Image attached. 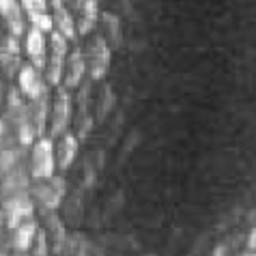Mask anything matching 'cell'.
Masks as SVG:
<instances>
[{"label": "cell", "instance_id": "obj_20", "mask_svg": "<svg viewBox=\"0 0 256 256\" xmlns=\"http://www.w3.org/2000/svg\"><path fill=\"white\" fill-rule=\"evenodd\" d=\"M34 250H32V256H50L48 252V234L46 232H41L37 234V239H34Z\"/></svg>", "mask_w": 256, "mask_h": 256}, {"label": "cell", "instance_id": "obj_6", "mask_svg": "<svg viewBox=\"0 0 256 256\" xmlns=\"http://www.w3.org/2000/svg\"><path fill=\"white\" fill-rule=\"evenodd\" d=\"M30 196H32L30 192H18V194H11L4 198L2 213H4V220H6V224H9V228L16 230L22 222L34 218V204H32Z\"/></svg>", "mask_w": 256, "mask_h": 256}, {"label": "cell", "instance_id": "obj_2", "mask_svg": "<svg viewBox=\"0 0 256 256\" xmlns=\"http://www.w3.org/2000/svg\"><path fill=\"white\" fill-rule=\"evenodd\" d=\"M9 116L13 118V125L18 130V140L22 146L34 144V136H39L37 125L32 120V110L30 106L22 102V97L18 95L16 88H11L9 93Z\"/></svg>", "mask_w": 256, "mask_h": 256}, {"label": "cell", "instance_id": "obj_1", "mask_svg": "<svg viewBox=\"0 0 256 256\" xmlns=\"http://www.w3.org/2000/svg\"><path fill=\"white\" fill-rule=\"evenodd\" d=\"M69 58V39L58 30L50 32V52H48V67H46V80L52 86H60L65 78V67Z\"/></svg>", "mask_w": 256, "mask_h": 256}, {"label": "cell", "instance_id": "obj_23", "mask_svg": "<svg viewBox=\"0 0 256 256\" xmlns=\"http://www.w3.org/2000/svg\"><path fill=\"white\" fill-rule=\"evenodd\" d=\"M234 256H256V252H252V250H246V252H239V254H234Z\"/></svg>", "mask_w": 256, "mask_h": 256}, {"label": "cell", "instance_id": "obj_14", "mask_svg": "<svg viewBox=\"0 0 256 256\" xmlns=\"http://www.w3.org/2000/svg\"><path fill=\"white\" fill-rule=\"evenodd\" d=\"M50 6H52V18H54L56 30L65 34L69 41H74L78 37V24H76V18L71 16V11H69V4L65 0H50Z\"/></svg>", "mask_w": 256, "mask_h": 256}, {"label": "cell", "instance_id": "obj_12", "mask_svg": "<svg viewBox=\"0 0 256 256\" xmlns=\"http://www.w3.org/2000/svg\"><path fill=\"white\" fill-rule=\"evenodd\" d=\"M86 69H88V60H86V56H84L82 48H74L69 52L67 67H65V78H62L65 86L69 90L80 86L82 80H84V76H86Z\"/></svg>", "mask_w": 256, "mask_h": 256}, {"label": "cell", "instance_id": "obj_15", "mask_svg": "<svg viewBox=\"0 0 256 256\" xmlns=\"http://www.w3.org/2000/svg\"><path fill=\"white\" fill-rule=\"evenodd\" d=\"M78 148H80V140L69 132L62 134L58 146H56V158H58V168L60 170H69V166L76 162Z\"/></svg>", "mask_w": 256, "mask_h": 256}, {"label": "cell", "instance_id": "obj_3", "mask_svg": "<svg viewBox=\"0 0 256 256\" xmlns=\"http://www.w3.org/2000/svg\"><path fill=\"white\" fill-rule=\"evenodd\" d=\"M58 166V158H56V146L52 136H41L34 140L32 151H30V174L34 179H50L54 176V170Z\"/></svg>", "mask_w": 256, "mask_h": 256}, {"label": "cell", "instance_id": "obj_25", "mask_svg": "<svg viewBox=\"0 0 256 256\" xmlns=\"http://www.w3.org/2000/svg\"><path fill=\"white\" fill-rule=\"evenodd\" d=\"M0 256H6V254H4V252H0Z\"/></svg>", "mask_w": 256, "mask_h": 256}, {"label": "cell", "instance_id": "obj_4", "mask_svg": "<svg viewBox=\"0 0 256 256\" xmlns=\"http://www.w3.org/2000/svg\"><path fill=\"white\" fill-rule=\"evenodd\" d=\"M71 114H74V99L69 95L67 86H56L52 112H50V136L58 138L67 134L71 125Z\"/></svg>", "mask_w": 256, "mask_h": 256}, {"label": "cell", "instance_id": "obj_8", "mask_svg": "<svg viewBox=\"0 0 256 256\" xmlns=\"http://www.w3.org/2000/svg\"><path fill=\"white\" fill-rule=\"evenodd\" d=\"M44 71H39L34 65H24L20 67V74H18V86L22 90V95L28 99V102H34V99L48 95V80H44Z\"/></svg>", "mask_w": 256, "mask_h": 256}, {"label": "cell", "instance_id": "obj_5", "mask_svg": "<svg viewBox=\"0 0 256 256\" xmlns=\"http://www.w3.org/2000/svg\"><path fill=\"white\" fill-rule=\"evenodd\" d=\"M88 74L90 80H104L110 71V62H112V46L104 34H95L93 41L88 46Z\"/></svg>", "mask_w": 256, "mask_h": 256}, {"label": "cell", "instance_id": "obj_16", "mask_svg": "<svg viewBox=\"0 0 256 256\" xmlns=\"http://www.w3.org/2000/svg\"><path fill=\"white\" fill-rule=\"evenodd\" d=\"M37 234H39V226L34 222V218L26 220V222H22L16 228V234H13V248H16L18 252H28L34 246Z\"/></svg>", "mask_w": 256, "mask_h": 256}, {"label": "cell", "instance_id": "obj_10", "mask_svg": "<svg viewBox=\"0 0 256 256\" xmlns=\"http://www.w3.org/2000/svg\"><path fill=\"white\" fill-rule=\"evenodd\" d=\"M26 13L22 6V0H0V18L4 26L9 28V34L13 37H22L26 32Z\"/></svg>", "mask_w": 256, "mask_h": 256}, {"label": "cell", "instance_id": "obj_19", "mask_svg": "<svg viewBox=\"0 0 256 256\" xmlns=\"http://www.w3.org/2000/svg\"><path fill=\"white\" fill-rule=\"evenodd\" d=\"M114 102H116L114 90H112L110 86H106V88H104V93H102V99H99V106H97V118L108 116V114H110V110L114 108Z\"/></svg>", "mask_w": 256, "mask_h": 256}, {"label": "cell", "instance_id": "obj_13", "mask_svg": "<svg viewBox=\"0 0 256 256\" xmlns=\"http://www.w3.org/2000/svg\"><path fill=\"white\" fill-rule=\"evenodd\" d=\"M71 9H76L78 13V34H88L93 28L99 24V4L97 0H74Z\"/></svg>", "mask_w": 256, "mask_h": 256}, {"label": "cell", "instance_id": "obj_7", "mask_svg": "<svg viewBox=\"0 0 256 256\" xmlns=\"http://www.w3.org/2000/svg\"><path fill=\"white\" fill-rule=\"evenodd\" d=\"M30 194L34 196L41 207H46L48 211L58 209V204L62 202L67 190H65V181L60 176H50V179H39V183H34L30 188Z\"/></svg>", "mask_w": 256, "mask_h": 256}, {"label": "cell", "instance_id": "obj_22", "mask_svg": "<svg viewBox=\"0 0 256 256\" xmlns=\"http://www.w3.org/2000/svg\"><path fill=\"white\" fill-rule=\"evenodd\" d=\"M246 250L256 252V226L250 232H248V237H246Z\"/></svg>", "mask_w": 256, "mask_h": 256}, {"label": "cell", "instance_id": "obj_9", "mask_svg": "<svg viewBox=\"0 0 256 256\" xmlns=\"http://www.w3.org/2000/svg\"><path fill=\"white\" fill-rule=\"evenodd\" d=\"M48 32L39 30V28L30 26V30L26 32V54L30 65H34L39 71L46 74L48 67V52H50V39L46 37Z\"/></svg>", "mask_w": 256, "mask_h": 256}, {"label": "cell", "instance_id": "obj_21", "mask_svg": "<svg viewBox=\"0 0 256 256\" xmlns=\"http://www.w3.org/2000/svg\"><path fill=\"white\" fill-rule=\"evenodd\" d=\"M84 170H86V172H84V188H93L95 186V179H97V170H95V166L93 164H86V166H84Z\"/></svg>", "mask_w": 256, "mask_h": 256}, {"label": "cell", "instance_id": "obj_11", "mask_svg": "<svg viewBox=\"0 0 256 256\" xmlns=\"http://www.w3.org/2000/svg\"><path fill=\"white\" fill-rule=\"evenodd\" d=\"M22 6L30 26L39 28L44 32H52L56 28L54 18L50 13V0H22Z\"/></svg>", "mask_w": 256, "mask_h": 256}, {"label": "cell", "instance_id": "obj_18", "mask_svg": "<svg viewBox=\"0 0 256 256\" xmlns=\"http://www.w3.org/2000/svg\"><path fill=\"white\" fill-rule=\"evenodd\" d=\"M30 110H32V120H34V125H37L39 136H44L46 127H48V118H50L48 116V95L30 102Z\"/></svg>", "mask_w": 256, "mask_h": 256}, {"label": "cell", "instance_id": "obj_24", "mask_svg": "<svg viewBox=\"0 0 256 256\" xmlns=\"http://www.w3.org/2000/svg\"><path fill=\"white\" fill-rule=\"evenodd\" d=\"M20 256H28V254L26 252H20Z\"/></svg>", "mask_w": 256, "mask_h": 256}, {"label": "cell", "instance_id": "obj_17", "mask_svg": "<svg viewBox=\"0 0 256 256\" xmlns=\"http://www.w3.org/2000/svg\"><path fill=\"white\" fill-rule=\"evenodd\" d=\"M99 24L104 26V37L110 41V46H120V20L110 11H104L99 16Z\"/></svg>", "mask_w": 256, "mask_h": 256}]
</instances>
